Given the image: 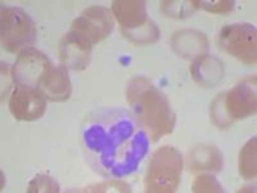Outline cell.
<instances>
[{
  "instance_id": "cell-3",
  "label": "cell",
  "mask_w": 257,
  "mask_h": 193,
  "mask_svg": "<svg viewBox=\"0 0 257 193\" xmlns=\"http://www.w3.org/2000/svg\"><path fill=\"white\" fill-rule=\"evenodd\" d=\"M184 161L183 156L174 147L165 146L156 151L149 161L146 176V192H175L180 183Z\"/></svg>"
},
{
  "instance_id": "cell-10",
  "label": "cell",
  "mask_w": 257,
  "mask_h": 193,
  "mask_svg": "<svg viewBox=\"0 0 257 193\" xmlns=\"http://www.w3.org/2000/svg\"><path fill=\"white\" fill-rule=\"evenodd\" d=\"M93 47L91 43L77 35L76 32L68 31L59 44V58L66 68L75 71L84 70L89 63Z\"/></svg>"
},
{
  "instance_id": "cell-15",
  "label": "cell",
  "mask_w": 257,
  "mask_h": 193,
  "mask_svg": "<svg viewBox=\"0 0 257 193\" xmlns=\"http://www.w3.org/2000/svg\"><path fill=\"white\" fill-rule=\"evenodd\" d=\"M187 164L190 171H220L224 165L222 155L216 147L213 146H197L189 151Z\"/></svg>"
},
{
  "instance_id": "cell-14",
  "label": "cell",
  "mask_w": 257,
  "mask_h": 193,
  "mask_svg": "<svg viewBox=\"0 0 257 193\" xmlns=\"http://www.w3.org/2000/svg\"><path fill=\"white\" fill-rule=\"evenodd\" d=\"M171 47L184 58L201 57L207 50L208 41L202 32L196 30H181L171 39Z\"/></svg>"
},
{
  "instance_id": "cell-19",
  "label": "cell",
  "mask_w": 257,
  "mask_h": 193,
  "mask_svg": "<svg viewBox=\"0 0 257 193\" xmlns=\"http://www.w3.org/2000/svg\"><path fill=\"white\" fill-rule=\"evenodd\" d=\"M224 98L225 94H220L211 105V120L220 129L229 128L233 124V121L229 119L228 114H226V110H225Z\"/></svg>"
},
{
  "instance_id": "cell-22",
  "label": "cell",
  "mask_w": 257,
  "mask_h": 193,
  "mask_svg": "<svg viewBox=\"0 0 257 193\" xmlns=\"http://www.w3.org/2000/svg\"><path fill=\"white\" fill-rule=\"evenodd\" d=\"M193 3L196 8H202L211 13H229L234 8V2H230V0H215V2L194 0Z\"/></svg>"
},
{
  "instance_id": "cell-11",
  "label": "cell",
  "mask_w": 257,
  "mask_h": 193,
  "mask_svg": "<svg viewBox=\"0 0 257 193\" xmlns=\"http://www.w3.org/2000/svg\"><path fill=\"white\" fill-rule=\"evenodd\" d=\"M38 90L44 98L53 102H63L71 95V81L67 68L50 63L44 71L38 85Z\"/></svg>"
},
{
  "instance_id": "cell-1",
  "label": "cell",
  "mask_w": 257,
  "mask_h": 193,
  "mask_svg": "<svg viewBox=\"0 0 257 193\" xmlns=\"http://www.w3.org/2000/svg\"><path fill=\"white\" fill-rule=\"evenodd\" d=\"M149 134L132 111L103 109L81 126V146L89 166L108 180L132 175L149 151Z\"/></svg>"
},
{
  "instance_id": "cell-17",
  "label": "cell",
  "mask_w": 257,
  "mask_h": 193,
  "mask_svg": "<svg viewBox=\"0 0 257 193\" xmlns=\"http://www.w3.org/2000/svg\"><path fill=\"white\" fill-rule=\"evenodd\" d=\"M123 35L132 43H134V44H152V43H156L158 38H160V30H158V27L153 24L152 21H149L146 26L133 30V31H125Z\"/></svg>"
},
{
  "instance_id": "cell-23",
  "label": "cell",
  "mask_w": 257,
  "mask_h": 193,
  "mask_svg": "<svg viewBox=\"0 0 257 193\" xmlns=\"http://www.w3.org/2000/svg\"><path fill=\"white\" fill-rule=\"evenodd\" d=\"M130 185L121 181L120 179L117 180H109L102 183V184L93 185V187L85 188V189H79V192H130Z\"/></svg>"
},
{
  "instance_id": "cell-16",
  "label": "cell",
  "mask_w": 257,
  "mask_h": 193,
  "mask_svg": "<svg viewBox=\"0 0 257 193\" xmlns=\"http://www.w3.org/2000/svg\"><path fill=\"white\" fill-rule=\"evenodd\" d=\"M256 138L244 144L239 153V174L244 179H253L257 173Z\"/></svg>"
},
{
  "instance_id": "cell-2",
  "label": "cell",
  "mask_w": 257,
  "mask_h": 193,
  "mask_svg": "<svg viewBox=\"0 0 257 193\" xmlns=\"http://www.w3.org/2000/svg\"><path fill=\"white\" fill-rule=\"evenodd\" d=\"M126 102L153 142L173 133L175 114L167 96L148 79L137 76L130 80L126 88Z\"/></svg>"
},
{
  "instance_id": "cell-6",
  "label": "cell",
  "mask_w": 257,
  "mask_h": 193,
  "mask_svg": "<svg viewBox=\"0 0 257 193\" xmlns=\"http://www.w3.org/2000/svg\"><path fill=\"white\" fill-rule=\"evenodd\" d=\"M113 25V17L108 9L100 6H94L85 9L73 21L70 31L76 32L77 35L82 36L94 45L111 34Z\"/></svg>"
},
{
  "instance_id": "cell-5",
  "label": "cell",
  "mask_w": 257,
  "mask_h": 193,
  "mask_svg": "<svg viewBox=\"0 0 257 193\" xmlns=\"http://www.w3.org/2000/svg\"><path fill=\"white\" fill-rule=\"evenodd\" d=\"M220 49L247 64H256L257 32L251 24H233L222 27L217 36Z\"/></svg>"
},
{
  "instance_id": "cell-21",
  "label": "cell",
  "mask_w": 257,
  "mask_h": 193,
  "mask_svg": "<svg viewBox=\"0 0 257 193\" xmlns=\"http://www.w3.org/2000/svg\"><path fill=\"white\" fill-rule=\"evenodd\" d=\"M193 192L211 193V192H222V187L216 178L211 174H203L194 180L192 185Z\"/></svg>"
},
{
  "instance_id": "cell-13",
  "label": "cell",
  "mask_w": 257,
  "mask_h": 193,
  "mask_svg": "<svg viewBox=\"0 0 257 193\" xmlns=\"http://www.w3.org/2000/svg\"><path fill=\"white\" fill-rule=\"evenodd\" d=\"M193 79L206 88L216 86L224 76V64L216 57L205 54L193 62L190 67Z\"/></svg>"
},
{
  "instance_id": "cell-18",
  "label": "cell",
  "mask_w": 257,
  "mask_h": 193,
  "mask_svg": "<svg viewBox=\"0 0 257 193\" xmlns=\"http://www.w3.org/2000/svg\"><path fill=\"white\" fill-rule=\"evenodd\" d=\"M193 2H162L165 15L173 18H185L196 11Z\"/></svg>"
},
{
  "instance_id": "cell-4",
  "label": "cell",
  "mask_w": 257,
  "mask_h": 193,
  "mask_svg": "<svg viewBox=\"0 0 257 193\" xmlns=\"http://www.w3.org/2000/svg\"><path fill=\"white\" fill-rule=\"evenodd\" d=\"M2 44L11 53L27 49L36 41V27L25 11L16 7H6L0 18Z\"/></svg>"
},
{
  "instance_id": "cell-12",
  "label": "cell",
  "mask_w": 257,
  "mask_h": 193,
  "mask_svg": "<svg viewBox=\"0 0 257 193\" xmlns=\"http://www.w3.org/2000/svg\"><path fill=\"white\" fill-rule=\"evenodd\" d=\"M112 12L122 32L141 29L149 22L147 17V6L143 0H114Z\"/></svg>"
},
{
  "instance_id": "cell-7",
  "label": "cell",
  "mask_w": 257,
  "mask_h": 193,
  "mask_svg": "<svg viewBox=\"0 0 257 193\" xmlns=\"http://www.w3.org/2000/svg\"><path fill=\"white\" fill-rule=\"evenodd\" d=\"M50 63L44 53L35 48L22 50L12 68L15 84L38 89L39 81Z\"/></svg>"
},
{
  "instance_id": "cell-20",
  "label": "cell",
  "mask_w": 257,
  "mask_h": 193,
  "mask_svg": "<svg viewBox=\"0 0 257 193\" xmlns=\"http://www.w3.org/2000/svg\"><path fill=\"white\" fill-rule=\"evenodd\" d=\"M29 192H59V185L52 176L44 175H36L35 178L30 181L29 184Z\"/></svg>"
},
{
  "instance_id": "cell-8",
  "label": "cell",
  "mask_w": 257,
  "mask_h": 193,
  "mask_svg": "<svg viewBox=\"0 0 257 193\" xmlns=\"http://www.w3.org/2000/svg\"><path fill=\"white\" fill-rule=\"evenodd\" d=\"M9 111L21 121H34L44 115L47 103L44 95L34 88L15 84L9 95Z\"/></svg>"
},
{
  "instance_id": "cell-9",
  "label": "cell",
  "mask_w": 257,
  "mask_h": 193,
  "mask_svg": "<svg viewBox=\"0 0 257 193\" xmlns=\"http://www.w3.org/2000/svg\"><path fill=\"white\" fill-rule=\"evenodd\" d=\"M224 106L231 121L256 114V77L251 76L225 94Z\"/></svg>"
}]
</instances>
